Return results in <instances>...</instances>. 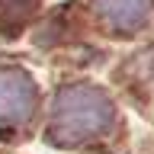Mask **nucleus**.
<instances>
[{"label": "nucleus", "mask_w": 154, "mask_h": 154, "mask_svg": "<svg viewBox=\"0 0 154 154\" xmlns=\"http://www.w3.org/2000/svg\"><path fill=\"white\" fill-rule=\"evenodd\" d=\"M38 0H0V29L7 35H16L35 13Z\"/></svg>", "instance_id": "nucleus-4"}, {"label": "nucleus", "mask_w": 154, "mask_h": 154, "mask_svg": "<svg viewBox=\"0 0 154 154\" xmlns=\"http://www.w3.org/2000/svg\"><path fill=\"white\" fill-rule=\"evenodd\" d=\"M93 7L112 29H135L144 23L151 0H93Z\"/></svg>", "instance_id": "nucleus-3"}, {"label": "nucleus", "mask_w": 154, "mask_h": 154, "mask_svg": "<svg viewBox=\"0 0 154 154\" xmlns=\"http://www.w3.org/2000/svg\"><path fill=\"white\" fill-rule=\"evenodd\" d=\"M35 109V80L23 67H0V125H23Z\"/></svg>", "instance_id": "nucleus-2"}, {"label": "nucleus", "mask_w": 154, "mask_h": 154, "mask_svg": "<svg viewBox=\"0 0 154 154\" xmlns=\"http://www.w3.org/2000/svg\"><path fill=\"white\" fill-rule=\"evenodd\" d=\"M112 103L103 90L87 84H71L58 90L55 106H51V128L48 138L58 144H80L93 141L112 128Z\"/></svg>", "instance_id": "nucleus-1"}]
</instances>
